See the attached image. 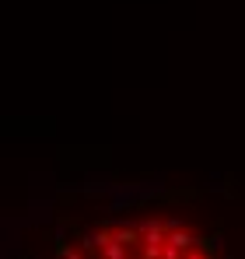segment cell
Here are the masks:
<instances>
[{"mask_svg": "<svg viewBox=\"0 0 245 259\" xmlns=\"http://www.w3.org/2000/svg\"><path fill=\"white\" fill-rule=\"evenodd\" d=\"M109 245H112V231H109V228H88L81 235V249L91 252V256L102 252V249H109Z\"/></svg>", "mask_w": 245, "mask_h": 259, "instance_id": "obj_1", "label": "cell"}, {"mask_svg": "<svg viewBox=\"0 0 245 259\" xmlns=\"http://www.w3.org/2000/svg\"><path fill=\"white\" fill-rule=\"evenodd\" d=\"M168 245L182 249V252H193V249H203V238H196L193 231L179 228V231H168Z\"/></svg>", "mask_w": 245, "mask_h": 259, "instance_id": "obj_2", "label": "cell"}, {"mask_svg": "<svg viewBox=\"0 0 245 259\" xmlns=\"http://www.w3.org/2000/svg\"><path fill=\"white\" fill-rule=\"evenodd\" d=\"M91 259H130V245H123V242H112L109 249H102V252H95Z\"/></svg>", "mask_w": 245, "mask_h": 259, "instance_id": "obj_3", "label": "cell"}, {"mask_svg": "<svg viewBox=\"0 0 245 259\" xmlns=\"http://www.w3.org/2000/svg\"><path fill=\"white\" fill-rule=\"evenodd\" d=\"M203 249H207V252H214V256H217V252L224 249V235H210V238H203Z\"/></svg>", "mask_w": 245, "mask_h": 259, "instance_id": "obj_4", "label": "cell"}, {"mask_svg": "<svg viewBox=\"0 0 245 259\" xmlns=\"http://www.w3.org/2000/svg\"><path fill=\"white\" fill-rule=\"evenodd\" d=\"M161 259H186V252H182V249H175V245H165Z\"/></svg>", "mask_w": 245, "mask_h": 259, "instance_id": "obj_5", "label": "cell"}, {"mask_svg": "<svg viewBox=\"0 0 245 259\" xmlns=\"http://www.w3.org/2000/svg\"><path fill=\"white\" fill-rule=\"evenodd\" d=\"M186 259H214V252H207V249H193V252H186Z\"/></svg>", "mask_w": 245, "mask_h": 259, "instance_id": "obj_6", "label": "cell"}, {"mask_svg": "<svg viewBox=\"0 0 245 259\" xmlns=\"http://www.w3.org/2000/svg\"><path fill=\"white\" fill-rule=\"evenodd\" d=\"M56 242H60V245H67V224H60V228H56Z\"/></svg>", "mask_w": 245, "mask_h": 259, "instance_id": "obj_7", "label": "cell"}]
</instances>
